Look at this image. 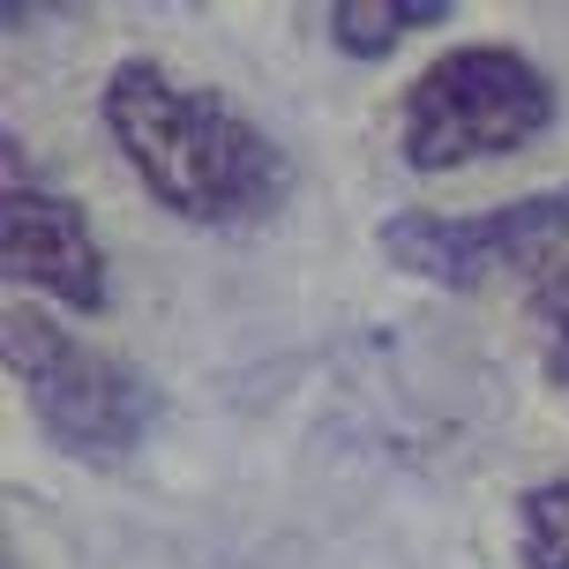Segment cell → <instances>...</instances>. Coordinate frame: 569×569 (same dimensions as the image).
<instances>
[{
  "instance_id": "cell-1",
  "label": "cell",
  "mask_w": 569,
  "mask_h": 569,
  "mask_svg": "<svg viewBox=\"0 0 569 569\" xmlns=\"http://www.w3.org/2000/svg\"><path fill=\"white\" fill-rule=\"evenodd\" d=\"M98 120L113 136L120 166L142 180V196L172 210L180 226L232 232L262 226L292 196V158L240 98L196 83L166 60L128 53L106 76Z\"/></svg>"
},
{
  "instance_id": "cell-2",
  "label": "cell",
  "mask_w": 569,
  "mask_h": 569,
  "mask_svg": "<svg viewBox=\"0 0 569 569\" xmlns=\"http://www.w3.org/2000/svg\"><path fill=\"white\" fill-rule=\"evenodd\" d=\"M562 98L532 53L517 46H450L405 83L398 150L412 172H465L487 158H517L555 128Z\"/></svg>"
},
{
  "instance_id": "cell-3",
  "label": "cell",
  "mask_w": 569,
  "mask_h": 569,
  "mask_svg": "<svg viewBox=\"0 0 569 569\" xmlns=\"http://www.w3.org/2000/svg\"><path fill=\"white\" fill-rule=\"evenodd\" d=\"M0 352H8V375L23 390L30 420L46 427V442L83 465H120V457L142 450V435L158 427L166 398L158 382L120 360L106 345L76 338L68 322H53L46 308H16L0 315Z\"/></svg>"
},
{
  "instance_id": "cell-4",
  "label": "cell",
  "mask_w": 569,
  "mask_h": 569,
  "mask_svg": "<svg viewBox=\"0 0 569 569\" xmlns=\"http://www.w3.org/2000/svg\"><path fill=\"white\" fill-rule=\"evenodd\" d=\"M375 248L390 270L442 292H480L510 270H540L569 248V180L532 196L487 202V210H390L375 226Z\"/></svg>"
},
{
  "instance_id": "cell-5",
  "label": "cell",
  "mask_w": 569,
  "mask_h": 569,
  "mask_svg": "<svg viewBox=\"0 0 569 569\" xmlns=\"http://www.w3.org/2000/svg\"><path fill=\"white\" fill-rule=\"evenodd\" d=\"M0 270L8 284H30L76 315H106L113 300V262L98 248L83 202L30 166L16 136H0Z\"/></svg>"
},
{
  "instance_id": "cell-6",
  "label": "cell",
  "mask_w": 569,
  "mask_h": 569,
  "mask_svg": "<svg viewBox=\"0 0 569 569\" xmlns=\"http://www.w3.org/2000/svg\"><path fill=\"white\" fill-rule=\"evenodd\" d=\"M450 23V0H330L322 8V30L345 60H390L405 30Z\"/></svg>"
},
{
  "instance_id": "cell-7",
  "label": "cell",
  "mask_w": 569,
  "mask_h": 569,
  "mask_svg": "<svg viewBox=\"0 0 569 569\" xmlns=\"http://www.w3.org/2000/svg\"><path fill=\"white\" fill-rule=\"evenodd\" d=\"M510 540L525 569H569V480H540L517 495Z\"/></svg>"
},
{
  "instance_id": "cell-8",
  "label": "cell",
  "mask_w": 569,
  "mask_h": 569,
  "mask_svg": "<svg viewBox=\"0 0 569 569\" xmlns=\"http://www.w3.org/2000/svg\"><path fill=\"white\" fill-rule=\"evenodd\" d=\"M540 368L555 390H569V270L540 292Z\"/></svg>"
}]
</instances>
